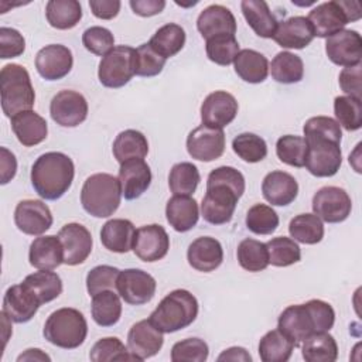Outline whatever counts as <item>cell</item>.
Listing matches in <instances>:
<instances>
[{
	"mask_svg": "<svg viewBox=\"0 0 362 362\" xmlns=\"http://www.w3.org/2000/svg\"><path fill=\"white\" fill-rule=\"evenodd\" d=\"M245 188V177L239 170L229 165L212 170L208 175L206 192L201 204L202 218L211 225L228 223Z\"/></svg>",
	"mask_w": 362,
	"mask_h": 362,
	"instance_id": "1",
	"label": "cell"
},
{
	"mask_svg": "<svg viewBox=\"0 0 362 362\" xmlns=\"http://www.w3.org/2000/svg\"><path fill=\"white\" fill-rule=\"evenodd\" d=\"M74 161L61 151L41 154L31 167V184L35 192L47 199H59L72 185Z\"/></svg>",
	"mask_w": 362,
	"mask_h": 362,
	"instance_id": "2",
	"label": "cell"
},
{
	"mask_svg": "<svg viewBox=\"0 0 362 362\" xmlns=\"http://www.w3.org/2000/svg\"><path fill=\"white\" fill-rule=\"evenodd\" d=\"M198 300L192 293L177 288L168 293L150 314V321L164 334L181 331L198 315Z\"/></svg>",
	"mask_w": 362,
	"mask_h": 362,
	"instance_id": "3",
	"label": "cell"
},
{
	"mask_svg": "<svg viewBox=\"0 0 362 362\" xmlns=\"http://www.w3.org/2000/svg\"><path fill=\"white\" fill-rule=\"evenodd\" d=\"M1 109L7 117L31 110L35 92L28 71L18 64H7L0 71Z\"/></svg>",
	"mask_w": 362,
	"mask_h": 362,
	"instance_id": "4",
	"label": "cell"
},
{
	"mask_svg": "<svg viewBox=\"0 0 362 362\" xmlns=\"http://www.w3.org/2000/svg\"><path fill=\"white\" fill-rule=\"evenodd\" d=\"M122 199L119 180L107 173H96L88 177L81 189V204L83 209L95 218L113 215Z\"/></svg>",
	"mask_w": 362,
	"mask_h": 362,
	"instance_id": "5",
	"label": "cell"
},
{
	"mask_svg": "<svg viewBox=\"0 0 362 362\" xmlns=\"http://www.w3.org/2000/svg\"><path fill=\"white\" fill-rule=\"evenodd\" d=\"M42 335L58 348L75 349L86 339L88 322L79 310L62 307L48 315Z\"/></svg>",
	"mask_w": 362,
	"mask_h": 362,
	"instance_id": "6",
	"label": "cell"
},
{
	"mask_svg": "<svg viewBox=\"0 0 362 362\" xmlns=\"http://www.w3.org/2000/svg\"><path fill=\"white\" fill-rule=\"evenodd\" d=\"M136 75V49L129 45H117L99 62L98 78L106 88H122Z\"/></svg>",
	"mask_w": 362,
	"mask_h": 362,
	"instance_id": "7",
	"label": "cell"
},
{
	"mask_svg": "<svg viewBox=\"0 0 362 362\" xmlns=\"http://www.w3.org/2000/svg\"><path fill=\"white\" fill-rule=\"evenodd\" d=\"M307 143V157L304 167L314 177H332L342 164V153L339 143L321 139L304 137Z\"/></svg>",
	"mask_w": 362,
	"mask_h": 362,
	"instance_id": "8",
	"label": "cell"
},
{
	"mask_svg": "<svg viewBox=\"0 0 362 362\" xmlns=\"http://www.w3.org/2000/svg\"><path fill=\"white\" fill-rule=\"evenodd\" d=\"M313 211L324 222L339 223L351 215L352 201L344 188L328 185L314 194Z\"/></svg>",
	"mask_w": 362,
	"mask_h": 362,
	"instance_id": "9",
	"label": "cell"
},
{
	"mask_svg": "<svg viewBox=\"0 0 362 362\" xmlns=\"http://www.w3.org/2000/svg\"><path fill=\"white\" fill-rule=\"evenodd\" d=\"M156 279L141 269L120 270L116 283L117 294L130 305H143L156 294Z\"/></svg>",
	"mask_w": 362,
	"mask_h": 362,
	"instance_id": "10",
	"label": "cell"
},
{
	"mask_svg": "<svg viewBox=\"0 0 362 362\" xmlns=\"http://www.w3.org/2000/svg\"><path fill=\"white\" fill-rule=\"evenodd\" d=\"M49 115L52 120L62 127H76L85 122L88 116V102L85 96L76 90H59L51 99Z\"/></svg>",
	"mask_w": 362,
	"mask_h": 362,
	"instance_id": "11",
	"label": "cell"
},
{
	"mask_svg": "<svg viewBox=\"0 0 362 362\" xmlns=\"http://www.w3.org/2000/svg\"><path fill=\"white\" fill-rule=\"evenodd\" d=\"M188 154L199 161H214L225 151V133L222 129H214L201 124L187 136Z\"/></svg>",
	"mask_w": 362,
	"mask_h": 362,
	"instance_id": "12",
	"label": "cell"
},
{
	"mask_svg": "<svg viewBox=\"0 0 362 362\" xmlns=\"http://www.w3.org/2000/svg\"><path fill=\"white\" fill-rule=\"evenodd\" d=\"M325 52L328 59L339 66H355L361 64L362 38L355 30H341L325 41Z\"/></svg>",
	"mask_w": 362,
	"mask_h": 362,
	"instance_id": "13",
	"label": "cell"
},
{
	"mask_svg": "<svg viewBox=\"0 0 362 362\" xmlns=\"http://www.w3.org/2000/svg\"><path fill=\"white\" fill-rule=\"evenodd\" d=\"M170 249V238L161 225L151 223L136 229L133 240L134 255L147 263L161 260Z\"/></svg>",
	"mask_w": 362,
	"mask_h": 362,
	"instance_id": "14",
	"label": "cell"
},
{
	"mask_svg": "<svg viewBox=\"0 0 362 362\" xmlns=\"http://www.w3.org/2000/svg\"><path fill=\"white\" fill-rule=\"evenodd\" d=\"M52 214L40 199H23L14 209V223L25 235L40 236L52 225Z\"/></svg>",
	"mask_w": 362,
	"mask_h": 362,
	"instance_id": "15",
	"label": "cell"
},
{
	"mask_svg": "<svg viewBox=\"0 0 362 362\" xmlns=\"http://www.w3.org/2000/svg\"><path fill=\"white\" fill-rule=\"evenodd\" d=\"M238 109V100L232 93L226 90H215L209 93L201 105L202 124L214 129H223L233 122Z\"/></svg>",
	"mask_w": 362,
	"mask_h": 362,
	"instance_id": "16",
	"label": "cell"
},
{
	"mask_svg": "<svg viewBox=\"0 0 362 362\" xmlns=\"http://www.w3.org/2000/svg\"><path fill=\"white\" fill-rule=\"evenodd\" d=\"M58 238L64 249V263L68 266H76L83 263L92 252V235L81 223L71 222L64 225Z\"/></svg>",
	"mask_w": 362,
	"mask_h": 362,
	"instance_id": "17",
	"label": "cell"
},
{
	"mask_svg": "<svg viewBox=\"0 0 362 362\" xmlns=\"http://www.w3.org/2000/svg\"><path fill=\"white\" fill-rule=\"evenodd\" d=\"M74 65V57L68 47L62 44H49L41 48L35 55L37 72L45 81H58L66 76Z\"/></svg>",
	"mask_w": 362,
	"mask_h": 362,
	"instance_id": "18",
	"label": "cell"
},
{
	"mask_svg": "<svg viewBox=\"0 0 362 362\" xmlns=\"http://www.w3.org/2000/svg\"><path fill=\"white\" fill-rule=\"evenodd\" d=\"M164 344L163 332L148 320L132 325L127 334V348L137 361L148 359L160 352Z\"/></svg>",
	"mask_w": 362,
	"mask_h": 362,
	"instance_id": "19",
	"label": "cell"
},
{
	"mask_svg": "<svg viewBox=\"0 0 362 362\" xmlns=\"http://www.w3.org/2000/svg\"><path fill=\"white\" fill-rule=\"evenodd\" d=\"M307 20L310 21L314 35L320 38H328L332 34L344 30V27L349 23L346 11L342 6V0L325 1L314 7Z\"/></svg>",
	"mask_w": 362,
	"mask_h": 362,
	"instance_id": "20",
	"label": "cell"
},
{
	"mask_svg": "<svg viewBox=\"0 0 362 362\" xmlns=\"http://www.w3.org/2000/svg\"><path fill=\"white\" fill-rule=\"evenodd\" d=\"M42 305L34 291L23 281L7 288L3 298V311L17 324L28 322Z\"/></svg>",
	"mask_w": 362,
	"mask_h": 362,
	"instance_id": "21",
	"label": "cell"
},
{
	"mask_svg": "<svg viewBox=\"0 0 362 362\" xmlns=\"http://www.w3.org/2000/svg\"><path fill=\"white\" fill-rule=\"evenodd\" d=\"M277 328L294 344V346H300L307 337L317 332L314 320L305 304L286 307L279 317Z\"/></svg>",
	"mask_w": 362,
	"mask_h": 362,
	"instance_id": "22",
	"label": "cell"
},
{
	"mask_svg": "<svg viewBox=\"0 0 362 362\" xmlns=\"http://www.w3.org/2000/svg\"><path fill=\"white\" fill-rule=\"evenodd\" d=\"M124 199L140 198L151 184V170L143 158H132L120 164L117 175Z\"/></svg>",
	"mask_w": 362,
	"mask_h": 362,
	"instance_id": "23",
	"label": "cell"
},
{
	"mask_svg": "<svg viewBox=\"0 0 362 362\" xmlns=\"http://www.w3.org/2000/svg\"><path fill=\"white\" fill-rule=\"evenodd\" d=\"M197 28L205 40L219 35H235L236 20L228 7L222 4H211L199 13Z\"/></svg>",
	"mask_w": 362,
	"mask_h": 362,
	"instance_id": "24",
	"label": "cell"
},
{
	"mask_svg": "<svg viewBox=\"0 0 362 362\" xmlns=\"http://www.w3.org/2000/svg\"><path fill=\"white\" fill-rule=\"evenodd\" d=\"M187 260L189 266L198 272H214L222 264L223 260L222 245L212 236L197 238L188 246Z\"/></svg>",
	"mask_w": 362,
	"mask_h": 362,
	"instance_id": "25",
	"label": "cell"
},
{
	"mask_svg": "<svg viewBox=\"0 0 362 362\" xmlns=\"http://www.w3.org/2000/svg\"><path fill=\"white\" fill-rule=\"evenodd\" d=\"M314 37L315 35H314L313 27L307 20V17L294 16L284 21H280L272 38L281 48L303 49L308 44H311Z\"/></svg>",
	"mask_w": 362,
	"mask_h": 362,
	"instance_id": "26",
	"label": "cell"
},
{
	"mask_svg": "<svg viewBox=\"0 0 362 362\" xmlns=\"http://www.w3.org/2000/svg\"><path fill=\"white\" fill-rule=\"evenodd\" d=\"M262 192L264 199L272 205L286 206L297 198L298 184L291 174L276 170L263 178Z\"/></svg>",
	"mask_w": 362,
	"mask_h": 362,
	"instance_id": "27",
	"label": "cell"
},
{
	"mask_svg": "<svg viewBox=\"0 0 362 362\" xmlns=\"http://www.w3.org/2000/svg\"><path fill=\"white\" fill-rule=\"evenodd\" d=\"M30 264L38 270H54L64 263V249L58 235L35 238L28 250Z\"/></svg>",
	"mask_w": 362,
	"mask_h": 362,
	"instance_id": "28",
	"label": "cell"
},
{
	"mask_svg": "<svg viewBox=\"0 0 362 362\" xmlns=\"http://www.w3.org/2000/svg\"><path fill=\"white\" fill-rule=\"evenodd\" d=\"M165 218L174 230L188 232L198 222V202L189 195H174L165 205Z\"/></svg>",
	"mask_w": 362,
	"mask_h": 362,
	"instance_id": "29",
	"label": "cell"
},
{
	"mask_svg": "<svg viewBox=\"0 0 362 362\" xmlns=\"http://www.w3.org/2000/svg\"><path fill=\"white\" fill-rule=\"evenodd\" d=\"M11 129L17 140L25 146L33 147L47 139L48 126L42 116L34 110H25L11 117Z\"/></svg>",
	"mask_w": 362,
	"mask_h": 362,
	"instance_id": "30",
	"label": "cell"
},
{
	"mask_svg": "<svg viewBox=\"0 0 362 362\" xmlns=\"http://www.w3.org/2000/svg\"><path fill=\"white\" fill-rule=\"evenodd\" d=\"M136 228L132 221L123 218L109 219L100 229L102 245L115 253H127L133 249Z\"/></svg>",
	"mask_w": 362,
	"mask_h": 362,
	"instance_id": "31",
	"label": "cell"
},
{
	"mask_svg": "<svg viewBox=\"0 0 362 362\" xmlns=\"http://www.w3.org/2000/svg\"><path fill=\"white\" fill-rule=\"evenodd\" d=\"M240 8L250 28L262 38H272L279 21L270 11V7L263 0H243Z\"/></svg>",
	"mask_w": 362,
	"mask_h": 362,
	"instance_id": "32",
	"label": "cell"
},
{
	"mask_svg": "<svg viewBox=\"0 0 362 362\" xmlns=\"http://www.w3.org/2000/svg\"><path fill=\"white\" fill-rule=\"evenodd\" d=\"M235 72L238 76L249 83H260L269 75L267 58L255 49H242L233 61Z\"/></svg>",
	"mask_w": 362,
	"mask_h": 362,
	"instance_id": "33",
	"label": "cell"
},
{
	"mask_svg": "<svg viewBox=\"0 0 362 362\" xmlns=\"http://www.w3.org/2000/svg\"><path fill=\"white\" fill-rule=\"evenodd\" d=\"M112 151L116 161L120 164L132 158L144 160V157L148 153V141L141 132L127 129L116 136Z\"/></svg>",
	"mask_w": 362,
	"mask_h": 362,
	"instance_id": "34",
	"label": "cell"
},
{
	"mask_svg": "<svg viewBox=\"0 0 362 362\" xmlns=\"http://www.w3.org/2000/svg\"><path fill=\"white\" fill-rule=\"evenodd\" d=\"M300 346L307 362H334L338 358L337 341L328 331L311 334Z\"/></svg>",
	"mask_w": 362,
	"mask_h": 362,
	"instance_id": "35",
	"label": "cell"
},
{
	"mask_svg": "<svg viewBox=\"0 0 362 362\" xmlns=\"http://www.w3.org/2000/svg\"><path fill=\"white\" fill-rule=\"evenodd\" d=\"M93 321L100 327H113L122 317L120 296L113 290L100 291L93 296L90 304Z\"/></svg>",
	"mask_w": 362,
	"mask_h": 362,
	"instance_id": "36",
	"label": "cell"
},
{
	"mask_svg": "<svg viewBox=\"0 0 362 362\" xmlns=\"http://www.w3.org/2000/svg\"><path fill=\"white\" fill-rule=\"evenodd\" d=\"M45 17L57 30L74 28L82 18V6L76 0H49L45 6Z\"/></svg>",
	"mask_w": 362,
	"mask_h": 362,
	"instance_id": "37",
	"label": "cell"
},
{
	"mask_svg": "<svg viewBox=\"0 0 362 362\" xmlns=\"http://www.w3.org/2000/svg\"><path fill=\"white\" fill-rule=\"evenodd\" d=\"M148 44L151 48L160 54L163 58H171L177 55L185 45V31L181 25L175 23H168L160 27L153 37L150 38Z\"/></svg>",
	"mask_w": 362,
	"mask_h": 362,
	"instance_id": "38",
	"label": "cell"
},
{
	"mask_svg": "<svg viewBox=\"0 0 362 362\" xmlns=\"http://www.w3.org/2000/svg\"><path fill=\"white\" fill-rule=\"evenodd\" d=\"M294 344L279 329L266 332L259 342V356L263 362H286L290 359Z\"/></svg>",
	"mask_w": 362,
	"mask_h": 362,
	"instance_id": "39",
	"label": "cell"
},
{
	"mask_svg": "<svg viewBox=\"0 0 362 362\" xmlns=\"http://www.w3.org/2000/svg\"><path fill=\"white\" fill-rule=\"evenodd\" d=\"M269 69L272 72V78L279 83H297L304 76L303 59L290 51L276 54Z\"/></svg>",
	"mask_w": 362,
	"mask_h": 362,
	"instance_id": "40",
	"label": "cell"
},
{
	"mask_svg": "<svg viewBox=\"0 0 362 362\" xmlns=\"http://www.w3.org/2000/svg\"><path fill=\"white\" fill-rule=\"evenodd\" d=\"M288 233L296 242L315 245L324 238V223L315 214H300L290 221Z\"/></svg>",
	"mask_w": 362,
	"mask_h": 362,
	"instance_id": "41",
	"label": "cell"
},
{
	"mask_svg": "<svg viewBox=\"0 0 362 362\" xmlns=\"http://www.w3.org/2000/svg\"><path fill=\"white\" fill-rule=\"evenodd\" d=\"M23 283L34 291L41 304L55 300L62 293V280L51 270H40L28 274Z\"/></svg>",
	"mask_w": 362,
	"mask_h": 362,
	"instance_id": "42",
	"label": "cell"
},
{
	"mask_svg": "<svg viewBox=\"0 0 362 362\" xmlns=\"http://www.w3.org/2000/svg\"><path fill=\"white\" fill-rule=\"evenodd\" d=\"M201 181L199 171L195 164L188 161L177 163L171 167L168 175V187L174 195H192Z\"/></svg>",
	"mask_w": 362,
	"mask_h": 362,
	"instance_id": "43",
	"label": "cell"
},
{
	"mask_svg": "<svg viewBox=\"0 0 362 362\" xmlns=\"http://www.w3.org/2000/svg\"><path fill=\"white\" fill-rule=\"evenodd\" d=\"M236 256L242 269L252 273L262 272L269 266V255H267L266 243L256 239H250V238L243 239L238 245Z\"/></svg>",
	"mask_w": 362,
	"mask_h": 362,
	"instance_id": "44",
	"label": "cell"
},
{
	"mask_svg": "<svg viewBox=\"0 0 362 362\" xmlns=\"http://www.w3.org/2000/svg\"><path fill=\"white\" fill-rule=\"evenodd\" d=\"M269 264L276 267L291 266L301 259V250L297 242L287 236H277L266 243Z\"/></svg>",
	"mask_w": 362,
	"mask_h": 362,
	"instance_id": "45",
	"label": "cell"
},
{
	"mask_svg": "<svg viewBox=\"0 0 362 362\" xmlns=\"http://www.w3.org/2000/svg\"><path fill=\"white\" fill-rule=\"evenodd\" d=\"M89 359L92 362L137 361L117 337H106L96 341L89 352Z\"/></svg>",
	"mask_w": 362,
	"mask_h": 362,
	"instance_id": "46",
	"label": "cell"
},
{
	"mask_svg": "<svg viewBox=\"0 0 362 362\" xmlns=\"http://www.w3.org/2000/svg\"><path fill=\"white\" fill-rule=\"evenodd\" d=\"M334 113L339 126L348 132L362 127V102L351 96H337L334 99Z\"/></svg>",
	"mask_w": 362,
	"mask_h": 362,
	"instance_id": "47",
	"label": "cell"
},
{
	"mask_svg": "<svg viewBox=\"0 0 362 362\" xmlns=\"http://www.w3.org/2000/svg\"><path fill=\"white\" fill-rule=\"evenodd\" d=\"M276 154L281 163L301 168L305 164L307 143L301 136H281L276 143Z\"/></svg>",
	"mask_w": 362,
	"mask_h": 362,
	"instance_id": "48",
	"label": "cell"
},
{
	"mask_svg": "<svg viewBox=\"0 0 362 362\" xmlns=\"http://www.w3.org/2000/svg\"><path fill=\"white\" fill-rule=\"evenodd\" d=\"M232 148L246 163H259L267 156V144L255 133H240L232 140Z\"/></svg>",
	"mask_w": 362,
	"mask_h": 362,
	"instance_id": "49",
	"label": "cell"
},
{
	"mask_svg": "<svg viewBox=\"0 0 362 362\" xmlns=\"http://www.w3.org/2000/svg\"><path fill=\"white\" fill-rule=\"evenodd\" d=\"M246 226L256 235H270L279 226V215L269 205L255 204L246 214Z\"/></svg>",
	"mask_w": 362,
	"mask_h": 362,
	"instance_id": "50",
	"label": "cell"
},
{
	"mask_svg": "<svg viewBox=\"0 0 362 362\" xmlns=\"http://www.w3.org/2000/svg\"><path fill=\"white\" fill-rule=\"evenodd\" d=\"M205 51L209 61L228 66L235 61L239 52V42L235 35H219L206 40Z\"/></svg>",
	"mask_w": 362,
	"mask_h": 362,
	"instance_id": "51",
	"label": "cell"
},
{
	"mask_svg": "<svg viewBox=\"0 0 362 362\" xmlns=\"http://www.w3.org/2000/svg\"><path fill=\"white\" fill-rule=\"evenodd\" d=\"M208 355V344L201 338H187L175 342L171 348L173 362H204Z\"/></svg>",
	"mask_w": 362,
	"mask_h": 362,
	"instance_id": "52",
	"label": "cell"
},
{
	"mask_svg": "<svg viewBox=\"0 0 362 362\" xmlns=\"http://www.w3.org/2000/svg\"><path fill=\"white\" fill-rule=\"evenodd\" d=\"M120 270L117 267L109 266V264H100L89 270L86 276V290L89 296H95L100 291L106 290H116L117 276Z\"/></svg>",
	"mask_w": 362,
	"mask_h": 362,
	"instance_id": "53",
	"label": "cell"
},
{
	"mask_svg": "<svg viewBox=\"0 0 362 362\" xmlns=\"http://www.w3.org/2000/svg\"><path fill=\"white\" fill-rule=\"evenodd\" d=\"M304 137H321L337 141L341 144L342 130L338 122L329 116H314L310 117L304 127Z\"/></svg>",
	"mask_w": 362,
	"mask_h": 362,
	"instance_id": "54",
	"label": "cell"
},
{
	"mask_svg": "<svg viewBox=\"0 0 362 362\" xmlns=\"http://www.w3.org/2000/svg\"><path fill=\"white\" fill-rule=\"evenodd\" d=\"M82 44L89 52L105 57L115 48V37L110 30L100 25H93L83 31Z\"/></svg>",
	"mask_w": 362,
	"mask_h": 362,
	"instance_id": "55",
	"label": "cell"
},
{
	"mask_svg": "<svg viewBox=\"0 0 362 362\" xmlns=\"http://www.w3.org/2000/svg\"><path fill=\"white\" fill-rule=\"evenodd\" d=\"M165 65V58L157 54L148 42H144L136 48V75L137 76H156Z\"/></svg>",
	"mask_w": 362,
	"mask_h": 362,
	"instance_id": "56",
	"label": "cell"
},
{
	"mask_svg": "<svg viewBox=\"0 0 362 362\" xmlns=\"http://www.w3.org/2000/svg\"><path fill=\"white\" fill-rule=\"evenodd\" d=\"M25 49V40L16 28H0V58L8 59L20 57Z\"/></svg>",
	"mask_w": 362,
	"mask_h": 362,
	"instance_id": "57",
	"label": "cell"
},
{
	"mask_svg": "<svg viewBox=\"0 0 362 362\" xmlns=\"http://www.w3.org/2000/svg\"><path fill=\"white\" fill-rule=\"evenodd\" d=\"M305 305L308 307V310L311 313L317 332H327L334 327L335 311L331 307V304H328L327 301L318 300V298H313V300L307 301Z\"/></svg>",
	"mask_w": 362,
	"mask_h": 362,
	"instance_id": "58",
	"label": "cell"
},
{
	"mask_svg": "<svg viewBox=\"0 0 362 362\" xmlns=\"http://www.w3.org/2000/svg\"><path fill=\"white\" fill-rule=\"evenodd\" d=\"M361 68L362 65L358 64L355 66H348L341 71L338 82L341 89L346 93V96L361 99V93H362V85H361L362 69Z\"/></svg>",
	"mask_w": 362,
	"mask_h": 362,
	"instance_id": "59",
	"label": "cell"
},
{
	"mask_svg": "<svg viewBox=\"0 0 362 362\" xmlns=\"http://www.w3.org/2000/svg\"><path fill=\"white\" fill-rule=\"evenodd\" d=\"M122 3L119 0H90L89 7L92 14L100 20H112L120 11Z\"/></svg>",
	"mask_w": 362,
	"mask_h": 362,
	"instance_id": "60",
	"label": "cell"
},
{
	"mask_svg": "<svg viewBox=\"0 0 362 362\" xmlns=\"http://www.w3.org/2000/svg\"><path fill=\"white\" fill-rule=\"evenodd\" d=\"M0 182L4 185L11 181L17 173L16 156L6 147L0 148Z\"/></svg>",
	"mask_w": 362,
	"mask_h": 362,
	"instance_id": "61",
	"label": "cell"
},
{
	"mask_svg": "<svg viewBox=\"0 0 362 362\" xmlns=\"http://www.w3.org/2000/svg\"><path fill=\"white\" fill-rule=\"evenodd\" d=\"M130 7L134 14L141 17H151L160 14L164 7V0H130Z\"/></svg>",
	"mask_w": 362,
	"mask_h": 362,
	"instance_id": "62",
	"label": "cell"
},
{
	"mask_svg": "<svg viewBox=\"0 0 362 362\" xmlns=\"http://www.w3.org/2000/svg\"><path fill=\"white\" fill-rule=\"evenodd\" d=\"M218 362H223V361H242V362H250L252 356L250 354L242 348V346H232L225 349L218 358Z\"/></svg>",
	"mask_w": 362,
	"mask_h": 362,
	"instance_id": "63",
	"label": "cell"
},
{
	"mask_svg": "<svg viewBox=\"0 0 362 362\" xmlns=\"http://www.w3.org/2000/svg\"><path fill=\"white\" fill-rule=\"evenodd\" d=\"M21 361H47V362H49L51 358L38 348H30V349H25L21 355H18L17 362H21Z\"/></svg>",
	"mask_w": 362,
	"mask_h": 362,
	"instance_id": "64",
	"label": "cell"
}]
</instances>
